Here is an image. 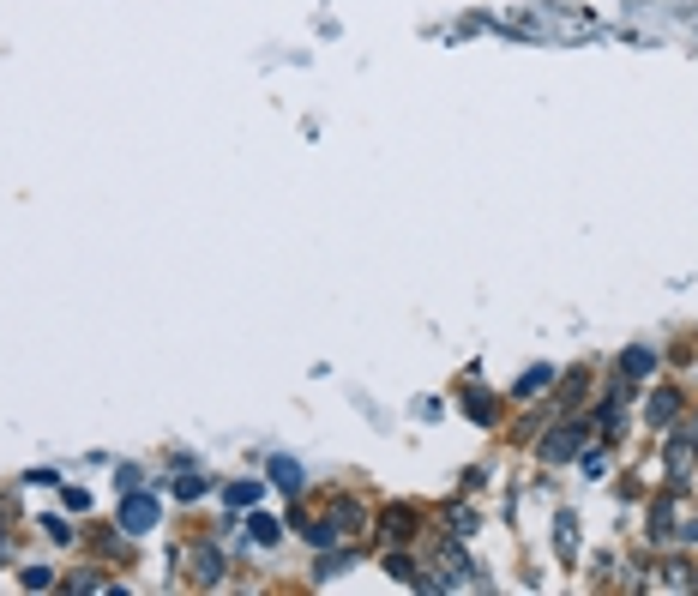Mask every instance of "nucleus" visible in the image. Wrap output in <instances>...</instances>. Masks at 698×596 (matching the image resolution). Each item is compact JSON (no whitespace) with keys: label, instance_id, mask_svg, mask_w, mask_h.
Returning <instances> with one entry per match:
<instances>
[{"label":"nucleus","instance_id":"f257e3e1","mask_svg":"<svg viewBox=\"0 0 698 596\" xmlns=\"http://www.w3.org/2000/svg\"><path fill=\"white\" fill-rule=\"evenodd\" d=\"M579 434H584L579 422H572V428H560L554 440H542V458H548V464H560V458H572V452H579Z\"/></svg>","mask_w":698,"mask_h":596},{"label":"nucleus","instance_id":"f03ea898","mask_svg":"<svg viewBox=\"0 0 698 596\" xmlns=\"http://www.w3.org/2000/svg\"><path fill=\"white\" fill-rule=\"evenodd\" d=\"M127 530H151V518H157V506H151V500H127Z\"/></svg>","mask_w":698,"mask_h":596},{"label":"nucleus","instance_id":"7ed1b4c3","mask_svg":"<svg viewBox=\"0 0 698 596\" xmlns=\"http://www.w3.org/2000/svg\"><path fill=\"white\" fill-rule=\"evenodd\" d=\"M675 416V392H657L650 397V422H668Z\"/></svg>","mask_w":698,"mask_h":596},{"label":"nucleus","instance_id":"20e7f679","mask_svg":"<svg viewBox=\"0 0 698 596\" xmlns=\"http://www.w3.org/2000/svg\"><path fill=\"white\" fill-rule=\"evenodd\" d=\"M217 573H223V560L211 555V548H199V578H205V584H217Z\"/></svg>","mask_w":698,"mask_h":596},{"label":"nucleus","instance_id":"39448f33","mask_svg":"<svg viewBox=\"0 0 698 596\" xmlns=\"http://www.w3.org/2000/svg\"><path fill=\"white\" fill-rule=\"evenodd\" d=\"M626 374H650V350H626Z\"/></svg>","mask_w":698,"mask_h":596},{"label":"nucleus","instance_id":"423d86ee","mask_svg":"<svg viewBox=\"0 0 698 596\" xmlns=\"http://www.w3.org/2000/svg\"><path fill=\"white\" fill-rule=\"evenodd\" d=\"M439 573H446L452 584H458V578H464V560H458V555H439Z\"/></svg>","mask_w":698,"mask_h":596}]
</instances>
